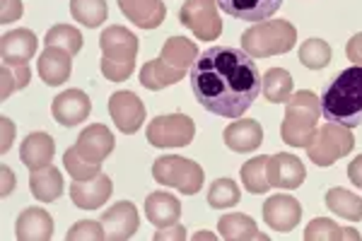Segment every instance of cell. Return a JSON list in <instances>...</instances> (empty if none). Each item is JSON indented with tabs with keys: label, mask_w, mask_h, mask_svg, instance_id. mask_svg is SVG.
<instances>
[{
	"label": "cell",
	"mask_w": 362,
	"mask_h": 241,
	"mask_svg": "<svg viewBox=\"0 0 362 241\" xmlns=\"http://www.w3.org/2000/svg\"><path fill=\"white\" fill-rule=\"evenodd\" d=\"M300 63L309 70H321L331 63V46L324 39H307L300 46Z\"/></svg>",
	"instance_id": "obj_34"
},
{
	"label": "cell",
	"mask_w": 362,
	"mask_h": 241,
	"mask_svg": "<svg viewBox=\"0 0 362 241\" xmlns=\"http://www.w3.org/2000/svg\"><path fill=\"white\" fill-rule=\"evenodd\" d=\"M285 104L288 107H285V119L280 126V138L290 148H307L319 128L321 99L312 90H302L295 92Z\"/></svg>",
	"instance_id": "obj_3"
},
{
	"label": "cell",
	"mask_w": 362,
	"mask_h": 241,
	"mask_svg": "<svg viewBox=\"0 0 362 241\" xmlns=\"http://www.w3.org/2000/svg\"><path fill=\"white\" fill-rule=\"evenodd\" d=\"M198 56H201V54H198V46L194 44V41H189L184 37L167 39L165 46H162V54H160V58L167 63V66H172L177 70H184V73L194 66Z\"/></svg>",
	"instance_id": "obj_29"
},
{
	"label": "cell",
	"mask_w": 362,
	"mask_h": 241,
	"mask_svg": "<svg viewBox=\"0 0 362 241\" xmlns=\"http://www.w3.org/2000/svg\"><path fill=\"white\" fill-rule=\"evenodd\" d=\"M242 184L249 193H268L271 179H268V157H254L242 167Z\"/></svg>",
	"instance_id": "obj_32"
},
{
	"label": "cell",
	"mask_w": 362,
	"mask_h": 241,
	"mask_svg": "<svg viewBox=\"0 0 362 241\" xmlns=\"http://www.w3.org/2000/svg\"><path fill=\"white\" fill-rule=\"evenodd\" d=\"M119 8L140 29H157L167 17L162 0H119Z\"/></svg>",
	"instance_id": "obj_21"
},
{
	"label": "cell",
	"mask_w": 362,
	"mask_h": 241,
	"mask_svg": "<svg viewBox=\"0 0 362 241\" xmlns=\"http://www.w3.org/2000/svg\"><path fill=\"white\" fill-rule=\"evenodd\" d=\"M68 241H102L107 239V232H104L102 222L95 220H80L70 227V232L66 234Z\"/></svg>",
	"instance_id": "obj_39"
},
{
	"label": "cell",
	"mask_w": 362,
	"mask_h": 241,
	"mask_svg": "<svg viewBox=\"0 0 362 241\" xmlns=\"http://www.w3.org/2000/svg\"><path fill=\"white\" fill-rule=\"evenodd\" d=\"M264 97L271 104H285L293 97V75L283 68H271L264 75Z\"/></svg>",
	"instance_id": "obj_31"
},
{
	"label": "cell",
	"mask_w": 362,
	"mask_h": 241,
	"mask_svg": "<svg viewBox=\"0 0 362 241\" xmlns=\"http://www.w3.org/2000/svg\"><path fill=\"white\" fill-rule=\"evenodd\" d=\"M319 99L326 121L346 128L362 126V66L341 70Z\"/></svg>",
	"instance_id": "obj_2"
},
{
	"label": "cell",
	"mask_w": 362,
	"mask_h": 241,
	"mask_svg": "<svg viewBox=\"0 0 362 241\" xmlns=\"http://www.w3.org/2000/svg\"><path fill=\"white\" fill-rule=\"evenodd\" d=\"M15 237L20 241H49L54 237V217L42 208H27L17 217Z\"/></svg>",
	"instance_id": "obj_19"
},
{
	"label": "cell",
	"mask_w": 362,
	"mask_h": 241,
	"mask_svg": "<svg viewBox=\"0 0 362 241\" xmlns=\"http://www.w3.org/2000/svg\"><path fill=\"white\" fill-rule=\"evenodd\" d=\"M346 54L355 66H362V34H355V37L348 41Z\"/></svg>",
	"instance_id": "obj_41"
},
{
	"label": "cell",
	"mask_w": 362,
	"mask_h": 241,
	"mask_svg": "<svg viewBox=\"0 0 362 241\" xmlns=\"http://www.w3.org/2000/svg\"><path fill=\"white\" fill-rule=\"evenodd\" d=\"M99 222L104 225L107 239H112V241L131 239L140 227V217H138L136 205L128 203V201H119L116 205H112L107 213H102Z\"/></svg>",
	"instance_id": "obj_13"
},
{
	"label": "cell",
	"mask_w": 362,
	"mask_h": 241,
	"mask_svg": "<svg viewBox=\"0 0 362 241\" xmlns=\"http://www.w3.org/2000/svg\"><path fill=\"white\" fill-rule=\"evenodd\" d=\"M99 46H102V73L112 82H124L133 75L138 56V37L131 29L114 25L104 29L99 37Z\"/></svg>",
	"instance_id": "obj_4"
},
{
	"label": "cell",
	"mask_w": 362,
	"mask_h": 241,
	"mask_svg": "<svg viewBox=\"0 0 362 241\" xmlns=\"http://www.w3.org/2000/svg\"><path fill=\"white\" fill-rule=\"evenodd\" d=\"M15 186V174L10 167H3V196H10V191H13Z\"/></svg>",
	"instance_id": "obj_45"
},
{
	"label": "cell",
	"mask_w": 362,
	"mask_h": 241,
	"mask_svg": "<svg viewBox=\"0 0 362 241\" xmlns=\"http://www.w3.org/2000/svg\"><path fill=\"white\" fill-rule=\"evenodd\" d=\"M29 188H32L34 198H39L42 203H54L63 193V174L51 164L44 169H34L29 174Z\"/></svg>",
	"instance_id": "obj_27"
},
{
	"label": "cell",
	"mask_w": 362,
	"mask_h": 241,
	"mask_svg": "<svg viewBox=\"0 0 362 241\" xmlns=\"http://www.w3.org/2000/svg\"><path fill=\"white\" fill-rule=\"evenodd\" d=\"M112 191H114L112 179H109L104 172H99L97 176L85 179V181L73 179L70 198H73V203L78 205L80 210H97L112 198Z\"/></svg>",
	"instance_id": "obj_14"
},
{
	"label": "cell",
	"mask_w": 362,
	"mask_h": 241,
	"mask_svg": "<svg viewBox=\"0 0 362 241\" xmlns=\"http://www.w3.org/2000/svg\"><path fill=\"white\" fill-rule=\"evenodd\" d=\"M186 78L184 70H177L172 66H167L162 58H155V61H148L143 68H140V85L148 87V90H165L169 85H177Z\"/></svg>",
	"instance_id": "obj_26"
},
{
	"label": "cell",
	"mask_w": 362,
	"mask_h": 241,
	"mask_svg": "<svg viewBox=\"0 0 362 241\" xmlns=\"http://www.w3.org/2000/svg\"><path fill=\"white\" fill-rule=\"evenodd\" d=\"M196 135V123L186 114L155 116L148 126V143L153 148H186Z\"/></svg>",
	"instance_id": "obj_8"
},
{
	"label": "cell",
	"mask_w": 362,
	"mask_h": 241,
	"mask_svg": "<svg viewBox=\"0 0 362 241\" xmlns=\"http://www.w3.org/2000/svg\"><path fill=\"white\" fill-rule=\"evenodd\" d=\"M22 17V0H3L0 3V22L10 25V22L20 20Z\"/></svg>",
	"instance_id": "obj_40"
},
{
	"label": "cell",
	"mask_w": 362,
	"mask_h": 241,
	"mask_svg": "<svg viewBox=\"0 0 362 241\" xmlns=\"http://www.w3.org/2000/svg\"><path fill=\"white\" fill-rule=\"evenodd\" d=\"M218 232L225 241H268V234L259 232L256 222L242 213H230L220 217Z\"/></svg>",
	"instance_id": "obj_25"
},
{
	"label": "cell",
	"mask_w": 362,
	"mask_h": 241,
	"mask_svg": "<svg viewBox=\"0 0 362 241\" xmlns=\"http://www.w3.org/2000/svg\"><path fill=\"white\" fill-rule=\"evenodd\" d=\"M225 145L235 152H254L264 143V128L254 119H239L232 126L225 128L223 133Z\"/></svg>",
	"instance_id": "obj_22"
},
{
	"label": "cell",
	"mask_w": 362,
	"mask_h": 241,
	"mask_svg": "<svg viewBox=\"0 0 362 241\" xmlns=\"http://www.w3.org/2000/svg\"><path fill=\"white\" fill-rule=\"evenodd\" d=\"M153 179L162 186L177 188L184 196H194V193H198L203 188L206 176H203V169L198 162L184 160V157H177V155H165L155 160Z\"/></svg>",
	"instance_id": "obj_6"
},
{
	"label": "cell",
	"mask_w": 362,
	"mask_h": 241,
	"mask_svg": "<svg viewBox=\"0 0 362 241\" xmlns=\"http://www.w3.org/2000/svg\"><path fill=\"white\" fill-rule=\"evenodd\" d=\"M297 41V29L288 20L256 22L242 34V51L251 58H271L288 54Z\"/></svg>",
	"instance_id": "obj_5"
},
{
	"label": "cell",
	"mask_w": 362,
	"mask_h": 241,
	"mask_svg": "<svg viewBox=\"0 0 362 241\" xmlns=\"http://www.w3.org/2000/svg\"><path fill=\"white\" fill-rule=\"evenodd\" d=\"M70 13L80 25L95 29L107 20V3L104 0H70Z\"/></svg>",
	"instance_id": "obj_33"
},
{
	"label": "cell",
	"mask_w": 362,
	"mask_h": 241,
	"mask_svg": "<svg viewBox=\"0 0 362 241\" xmlns=\"http://www.w3.org/2000/svg\"><path fill=\"white\" fill-rule=\"evenodd\" d=\"M326 208L334 215L343 217V220H350V222L362 220V198L346 191V188H331V191L326 193Z\"/></svg>",
	"instance_id": "obj_30"
},
{
	"label": "cell",
	"mask_w": 362,
	"mask_h": 241,
	"mask_svg": "<svg viewBox=\"0 0 362 241\" xmlns=\"http://www.w3.org/2000/svg\"><path fill=\"white\" fill-rule=\"evenodd\" d=\"M37 54V37L29 29H15L0 39V58L3 66H27Z\"/></svg>",
	"instance_id": "obj_17"
},
{
	"label": "cell",
	"mask_w": 362,
	"mask_h": 241,
	"mask_svg": "<svg viewBox=\"0 0 362 241\" xmlns=\"http://www.w3.org/2000/svg\"><path fill=\"white\" fill-rule=\"evenodd\" d=\"M264 220L273 232H293L302 220V205L293 196L276 193L264 205Z\"/></svg>",
	"instance_id": "obj_12"
},
{
	"label": "cell",
	"mask_w": 362,
	"mask_h": 241,
	"mask_svg": "<svg viewBox=\"0 0 362 241\" xmlns=\"http://www.w3.org/2000/svg\"><path fill=\"white\" fill-rule=\"evenodd\" d=\"M63 164H66L68 174L73 176L75 181H85V179H92V176H97L102 172V164H90L85 162L83 157L78 155V150L75 148H68L66 155H63Z\"/></svg>",
	"instance_id": "obj_38"
},
{
	"label": "cell",
	"mask_w": 362,
	"mask_h": 241,
	"mask_svg": "<svg viewBox=\"0 0 362 241\" xmlns=\"http://www.w3.org/2000/svg\"><path fill=\"white\" fill-rule=\"evenodd\" d=\"M348 176H350V181H353L355 186L362 188V155H358L353 162H350V167H348Z\"/></svg>",
	"instance_id": "obj_43"
},
{
	"label": "cell",
	"mask_w": 362,
	"mask_h": 241,
	"mask_svg": "<svg viewBox=\"0 0 362 241\" xmlns=\"http://www.w3.org/2000/svg\"><path fill=\"white\" fill-rule=\"evenodd\" d=\"M268 179L273 188H285V191H295L305 184L307 169L305 164L297 160L295 155L280 152V155L268 157Z\"/></svg>",
	"instance_id": "obj_15"
},
{
	"label": "cell",
	"mask_w": 362,
	"mask_h": 241,
	"mask_svg": "<svg viewBox=\"0 0 362 241\" xmlns=\"http://www.w3.org/2000/svg\"><path fill=\"white\" fill-rule=\"evenodd\" d=\"M54 150H56V143L54 138H51L49 133H32L25 138V143H22L20 148V157H22V164L29 167L34 172V169H44L49 167L51 160H54Z\"/></svg>",
	"instance_id": "obj_24"
},
{
	"label": "cell",
	"mask_w": 362,
	"mask_h": 241,
	"mask_svg": "<svg viewBox=\"0 0 362 241\" xmlns=\"http://www.w3.org/2000/svg\"><path fill=\"white\" fill-rule=\"evenodd\" d=\"M39 78H42L46 85L58 87L63 82H68L70 70H73V56L68 54L66 49H58V46H46V51L39 56Z\"/></svg>",
	"instance_id": "obj_20"
},
{
	"label": "cell",
	"mask_w": 362,
	"mask_h": 241,
	"mask_svg": "<svg viewBox=\"0 0 362 241\" xmlns=\"http://www.w3.org/2000/svg\"><path fill=\"white\" fill-rule=\"evenodd\" d=\"M46 46H58V49H66L70 56L80 54L83 49V34L70 25H56L46 32Z\"/></svg>",
	"instance_id": "obj_35"
},
{
	"label": "cell",
	"mask_w": 362,
	"mask_h": 241,
	"mask_svg": "<svg viewBox=\"0 0 362 241\" xmlns=\"http://www.w3.org/2000/svg\"><path fill=\"white\" fill-rule=\"evenodd\" d=\"M92 111L90 97L83 90H66L61 92L51 104V114L61 126H78Z\"/></svg>",
	"instance_id": "obj_16"
},
{
	"label": "cell",
	"mask_w": 362,
	"mask_h": 241,
	"mask_svg": "<svg viewBox=\"0 0 362 241\" xmlns=\"http://www.w3.org/2000/svg\"><path fill=\"white\" fill-rule=\"evenodd\" d=\"M305 241H360V232L353 227H341L329 217H317L305 229Z\"/></svg>",
	"instance_id": "obj_28"
},
{
	"label": "cell",
	"mask_w": 362,
	"mask_h": 241,
	"mask_svg": "<svg viewBox=\"0 0 362 241\" xmlns=\"http://www.w3.org/2000/svg\"><path fill=\"white\" fill-rule=\"evenodd\" d=\"M191 90L203 109L225 119H239L264 90V75L247 51L213 46L189 70Z\"/></svg>",
	"instance_id": "obj_1"
},
{
	"label": "cell",
	"mask_w": 362,
	"mask_h": 241,
	"mask_svg": "<svg viewBox=\"0 0 362 241\" xmlns=\"http://www.w3.org/2000/svg\"><path fill=\"white\" fill-rule=\"evenodd\" d=\"M114 135L104 123H95V126H87L83 133L78 135V143H75V150L83 157L85 162L90 164H102L109 155L114 152Z\"/></svg>",
	"instance_id": "obj_11"
},
{
	"label": "cell",
	"mask_w": 362,
	"mask_h": 241,
	"mask_svg": "<svg viewBox=\"0 0 362 241\" xmlns=\"http://www.w3.org/2000/svg\"><path fill=\"white\" fill-rule=\"evenodd\" d=\"M215 3L225 15L235 20L266 22L278 13L283 0H215Z\"/></svg>",
	"instance_id": "obj_18"
},
{
	"label": "cell",
	"mask_w": 362,
	"mask_h": 241,
	"mask_svg": "<svg viewBox=\"0 0 362 241\" xmlns=\"http://www.w3.org/2000/svg\"><path fill=\"white\" fill-rule=\"evenodd\" d=\"M145 215L153 222L155 227H169L177 225V220L181 217V203L177 196L167 191H155L145 198Z\"/></svg>",
	"instance_id": "obj_23"
},
{
	"label": "cell",
	"mask_w": 362,
	"mask_h": 241,
	"mask_svg": "<svg viewBox=\"0 0 362 241\" xmlns=\"http://www.w3.org/2000/svg\"><path fill=\"white\" fill-rule=\"evenodd\" d=\"M109 114H112L116 128L126 135L136 133L145 121V107L140 102V97L126 90L112 94V99H109Z\"/></svg>",
	"instance_id": "obj_10"
},
{
	"label": "cell",
	"mask_w": 362,
	"mask_h": 241,
	"mask_svg": "<svg viewBox=\"0 0 362 241\" xmlns=\"http://www.w3.org/2000/svg\"><path fill=\"white\" fill-rule=\"evenodd\" d=\"M239 198H242V193H239V186L232 179L213 181V186H210V191H208V205L215 210L232 208V205L239 203Z\"/></svg>",
	"instance_id": "obj_36"
},
{
	"label": "cell",
	"mask_w": 362,
	"mask_h": 241,
	"mask_svg": "<svg viewBox=\"0 0 362 241\" xmlns=\"http://www.w3.org/2000/svg\"><path fill=\"white\" fill-rule=\"evenodd\" d=\"M32 80V70L27 66H3L0 70V82H3V99H8L10 94L17 90H25Z\"/></svg>",
	"instance_id": "obj_37"
},
{
	"label": "cell",
	"mask_w": 362,
	"mask_h": 241,
	"mask_svg": "<svg viewBox=\"0 0 362 241\" xmlns=\"http://www.w3.org/2000/svg\"><path fill=\"white\" fill-rule=\"evenodd\" d=\"M179 20L201 41H213L223 34V20L215 0H186L179 10Z\"/></svg>",
	"instance_id": "obj_9"
},
{
	"label": "cell",
	"mask_w": 362,
	"mask_h": 241,
	"mask_svg": "<svg viewBox=\"0 0 362 241\" xmlns=\"http://www.w3.org/2000/svg\"><path fill=\"white\" fill-rule=\"evenodd\" d=\"M13 133H15V126L10 119H3V152L10 150V143H13Z\"/></svg>",
	"instance_id": "obj_44"
},
{
	"label": "cell",
	"mask_w": 362,
	"mask_h": 241,
	"mask_svg": "<svg viewBox=\"0 0 362 241\" xmlns=\"http://www.w3.org/2000/svg\"><path fill=\"white\" fill-rule=\"evenodd\" d=\"M165 239H186V229L179 225L162 227V232L155 234V241H165Z\"/></svg>",
	"instance_id": "obj_42"
},
{
	"label": "cell",
	"mask_w": 362,
	"mask_h": 241,
	"mask_svg": "<svg viewBox=\"0 0 362 241\" xmlns=\"http://www.w3.org/2000/svg\"><path fill=\"white\" fill-rule=\"evenodd\" d=\"M355 148V138L350 133V128L338 126V123H324L317 128L314 138L307 145V155L309 160L319 167H331L334 162H338L341 157L350 155Z\"/></svg>",
	"instance_id": "obj_7"
}]
</instances>
